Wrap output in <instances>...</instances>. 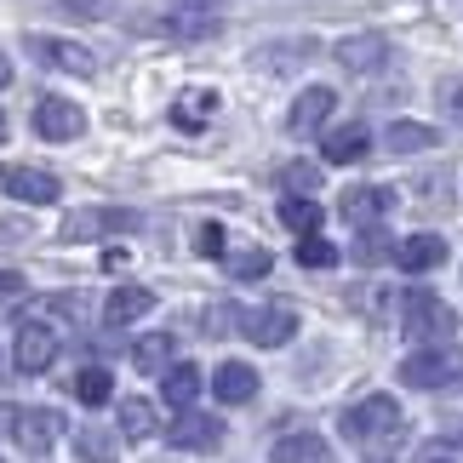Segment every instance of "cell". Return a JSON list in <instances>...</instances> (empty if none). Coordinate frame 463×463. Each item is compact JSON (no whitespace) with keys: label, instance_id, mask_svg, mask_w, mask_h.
Wrapping results in <instances>:
<instances>
[{"label":"cell","instance_id":"6da1fadb","mask_svg":"<svg viewBox=\"0 0 463 463\" xmlns=\"http://www.w3.org/2000/svg\"><path fill=\"white\" fill-rule=\"evenodd\" d=\"M401 430H406V418L389 395H366L361 406L344 412V435L354 447H389V440H401Z\"/></svg>","mask_w":463,"mask_h":463},{"label":"cell","instance_id":"7a4b0ae2","mask_svg":"<svg viewBox=\"0 0 463 463\" xmlns=\"http://www.w3.org/2000/svg\"><path fill=\"white\" fill-rule=\"evenodd\" d=\"M401 332L412 337V344L440 349V344H447V337L458 332V315L440 304L435 292H423V287H418V292H406V298H401Z\"/></svg>","mask_w":463,"mask_h":463},{"label":"cell","instance_id":"3957f363","mask_svg":"<svg viewBox=\"0 0 463 463\" xmlns=\"http://www.w3.org/2000/svg\"><path fill=\"white\" fill-rule=\"evenodd\" d=\"M241 332L252 337V344H263V349H280V344H292V337H298V309H292V304L246 309V315H241Z\"/></svg>","mask_w":463,"mask_h":463},{"label":"cell","instance_id":"277c9868","mask_svg":"<svg viewBox=\"0 0 463 463\" xmlns=\"http://www.w3.org/2000/svg\"><path fill=\"white\" fill-rule=\"evenodd\" d=\"M63 430H69L63 412H52V406H29V412H12V435H17V447H24V452H52Z\"/></svg>","mask_w":463,"mask_h":463},{"label":"cell","instance_id":"5b68a950","mask_svg":"<svg viewBox=\"0 0 463 463\" xmlns=\"http://www.w3.org/2000/svg\"><path fill=\"white\" fill-rule=\"evenodd\" d=\"M29 58H41L46 69H63V75H98V58L75 41H58V34H29Z\"/></svg>","mask_w":463,"mask_h":463},{"label":"cell","instance_id":"8992f818","mask_svg":"<svg viewBox=\"0 0 463 463\" xmlns=\"http://www.w3.org/2000/svg\"><path fill=\"white\" fill-rule=\"evenodd\" d=\"M452 378H458L452 349H423V354H406L401 361V383H412V389H447Z\"/></svg>","mask_w":463,"mask_h":463},{"label":"cell","instance_id":"52a82bcc","mask_svg":"<svg viewBox=\"0 0 463 463\" xmlns=\"http://www.w3.org/2000/svg\"><path fill=\"white\" fill-rule=\"evenodd\" d=\"M12 361H17V372H46L52 361H58V332H52V326H41V320H29V326H17Z\"/></svg>","mask_w":463,"mask_h":463},{"label":"cell","instance_id":"ba28073f","mask_svg":"<svg viewBox=\"0 0 463 463\" xmlns=\"http://www.w3.org/2000/svg\"><path fill=\"white\" fill-rule=\"evenodd\" d=\"M137 218L127 206H86L75 218L63 223V241H98V235H120V229H132Z\"/></svg>","mask_w":463,"mask_h":463},{"label":"cell","instance_id":"9c48e42d","mask_svg":"<svg viewBox=\"0 0 463 463\" xmlns=\"http://www.w3.org/2000/svg\"><path fill=\"white\" fill-rule=\"evenodd\" d=\"M34 132L52 137V144H69V137L86 132V115L69 98H41V103H34Z\"/></svg>","mask_w":463,"mask_h":463},{"label":"cell","instance_id":"30bf717a","mask_svg":"<svg viewBox=\"0 0 463 463\" xmlns=\"http://www.w3.org/2000/svg\"><path fill=\"white\" fill-rule=\"evenodd\" d=\"M0 189H6L12 201H29V206H52L63 194L58 177L41 172V166H6V172H0Z\"/></svg>","mask_w":463,"mask_h":463},{"label":"cell","instance_id":"8fae6325","mask_svg":"<svg viewBox=\"0 0 463 463\" xmlns=\"http://www.w3.org/2000/svg\"><path fill=\"white\" fill-rule=\"evenodd\" d=\"M218 440H223V423L212 412H184L166 430V447H177V452H212Z\"/></svg>","mask_w":463,"mask_h":463},{"label":"cell","instance_id":"7c38bea8","mask_svg":"<svg viewBox=\"0 0 463 463\" xmlns=\"http://www.w3.org/2000/svg\"><path fill=\"white\" fill-rule=\"evenodd\" d=\"M332 109H337L332 86H309V92L292 103V115H287V132H292V137H309V132H320V127H326V115H332Z\"/></svg>","mask_w":463,"mask_h":463},{"label":"cell","instance_id":"4fadbf2b","mask_svg":"<svg viewBox=\"0 0 463 463\" xmlns=\"http://www.w3.org/2000/svg\"><path fill=\"white\" fill-rule=\"evenodd\" d=\"M372 149V132L361 127V120H349V127H332L326 137H320V155L332 160V166H354V160H366Z\"/></svg>","mask_w":463,"mask_h":463},{"label":"cell","instance_id":"5bb4252c","mask_svg":"<svg viewBox=\"0 0 463 463\" xmlns=\"http://www.w3.org/2000/svg\"><path fill=\"white\" fill-rule=\"evenodd\" d=\"M337 63L354 69V75H372V69L389 63V41L383 34H349V41H337Z\"/></svg>","mask_w":463,"mask_h":463},{"label":"cell","instance_id":"9a60e30c","mask_svg":"<svg viewBox=\"0 0 463 463\" xmlns=\"http://www.w3.org/2000/svg\"><path fill=\"white\" fill-rule=\"evenodd\" d=\"M395 263L406 275H430L435 263H447V241H440V235H406L395 246Z\"/></svg>","mask_w":463,"mask_h":463},{"label":"cell","instance_id":"2e32d148","mask_svg":"<svg viewBox=\"0 0 463 463\" xmlns=\"http://www.w3.org/2000/svg\"><path fill=\"white\" fill-rule=\"evenodd\" d=\"M389 206H395V189H349L344 194V218L349 223H361V229H378V218H383V212Z\"/></svg>","mask_w":463,"mask_h":463},{"label":"cell","instance_id":"e0dca14e","mask_svg":"<svg viewBox=\"0 0 463 463\" xmlns=\"http://www.w3.org/2000/svg\"><path fill=\"white\" fill-rule=\"evenodd\" d=\"M212 115H218V92H206V86H189V92H177V103H172V120L184 132L212 127Z\"/></svg>","mask_w":463,"mask_h":463},{"label":"cell","instance_id":"ac0fdd59","mask_svg":"<svg viewBox=\"0 0 463 463\" xmlns=\"http://www.w3.org/2000/svg\"><path fill=\"white\" fill-rule=\"evenodd\" d=\"M149 309H155L149 287H120V292H109V304H103V320H109V326H127V320L149 315Z\"/></svg>","mask_w":463,"mask_h":463},{"label":"cell","instance_id":"d6986e66","mask_svg":"<svg viewBox=\"0 0 463 463\" xmlns=\"http://www.w3.org/2000/svg\"><path fill=\"white\" fill-rule=\"evenodd\" d=\"M212 389H218V401L241 406V401H252V395H258V372H252V366H241V361H229V366H218Z\"/></svg>","mask_w":463,"mask_h":463},{"label":"cell","instance_id":"ffe728a7","mask_svg":"<svg viewBox=\"0 0 463 463\" xmlns=\"http://www.w3.org/2000/svg\"><path fill=\"white\" fill-rule=\"evenodd\" d=\"M160 395H166V406H177V412H189L194 395H201V366H166L160 372Z\"/></svg>","mask_w":463,"mask_h":463},{"label":"cell","instance_id":"44dd1931","mask_svg":"<svg viewBox=\"0 0 463 463\" xmlns=\"http://www.w3.org/2000/svg\"><path fill=\"white\" fill-rule=\"evenodd\" d=\"M275 463H332V447L320 435H287V440H275Z\"/></svg>","mask_w":463,"mask_h":463},{"label":"cell","instance_id":"7402d4cb","mask_svg":"<svg viewBox=\"0 0 463 463\" xmlns=\"http://www.w3.org/2000/svg\"><path fill=\"white\" fill-rule=\"evenodd\" d=\"M155 430H160V418H155L149 401H137V395L120 401V435H127V440H149Z\"/></svg>","mask_w":463,"mask_h":463},{"label":"cell","instance_id":"603a6c76","mask_svg":"<svg viewBox=\"0 0 463 463\" xmlns=\"http://www.w3.org/2000/svg\"><path fill=\"white\" fill-rule=\"evenodd\" d=\"M69 389H75L80 406H103V401L115 395V378H109V366H86V372H75V383H69Z\"/></svg>","mask_w":463,"mask_h":463},{"label":"cell","instance_id":"cb8c5ba5","mask_svg":"<svg viewBox=\"0 0 463 463\" xmlns=\"http://www.w3.org/2000/svg\"><path fill=\"white\" fill-rule=\"evenodd\" d=\"M435 127H418V120H395V127H389V149L395 155H418V149H435Z\"/></svg>","mask_w":463,"mask_h":463},{"label":"cell","instance_id":"d4e9b609","mask_svg":"<svg viewBox=\"0 0 463 463\" xmlns=\"http://www.w3.org/2000/svg\"><path fill=\"white\" fill-rule=\"evenodd\" d=\"M132 366H137V372H166V366H172V337H166V332L137 337V344H132Z\"/></svg>","mask_w":463,"mask_h":463},{"label":"cell","instance_id":"484cf974","mask_svg":"<svg viewBox=\"0 0 463 463\" xmlns=\"http://www.w3.org/2000/svg\"><path fill=\"white\" fill-rule=\"evenodd\" d=\"M75 452L86 463H115L120 458V435H109V430H80L75 435Z\"/></svg>","mask_w":463,"mask_h":463},{"label":"cell","instance_id":"4316f807","mask_svg":"<svg viewBox=\"0 0 463 463\" xmlns=\"http://www.w3.org/2000/svg\"><path fill=\"white\" fill-rule=\"evenodd\" d=\"M280 223H287L292 235H320V206L304 201V194H292V201H280Z\"/></svg>","mask_w":463,"mask_h":463},{"label":"cell","instance_id":"83f0119b","mask_svg":"<svg viewBox=\"0 0 463 463\" xmlns=\"http://www.w3.org/2000/svg\"><path fill=\"white\" fill-rule=\"evenodd\" d=\"M218 6H184V12H172V34H218Z\"/></svg>","mask_w":463,"mask_h":463},{"label":"cell","instance_id":"f1b7e54d","mask_svg":"<svg viewBox=\"0 0 463 463\" xmlns=\"http://www.w3.org/2000/svg\"><path fill=\"white\" fill-rule=\"evenodd\" d=\"M269 252H263V246H246V252H229V275H235V280H263V275H269Z\"/></svg>","mask_w":463,"mask_h":463},{"label":"cell","instance_id":"f546056e","mask_svg":"<svg viewBox=\"0 0 463 463\" xmlns=\"http://www.w3.org/2000/svg\"><path fill=\"white\" fill-rule=\"evenodd\" d=\"M298 263H304V269H332V263H337V246L326 235H298Z\"/></svg>","mask_w":463,"mask_h":463},{"label":"cell","instance_id":"4dcf8cb0","mask_svg":"<svg viewBox=\"0 0 463 463\" xmlns=\"http://www.w3.org/2000/svg\"><path fill=\"white\" fill-rule=\"evenodd\" d=\"M280 184H287V194H315L320 189V166L315 160H292V166H280Z\"/></svg>","mask_w":463,"mask_h":463},{"label":"cell","instance_id":"1f68e13d","mask_svg":"<svg viewBox=\"0 0 463 463\" xmlns=\"http://www.w3.org/2000/svg\"><path fill=\"white\" fill-rule=\"evenodd\" d=\"M440 109H447L452 127H463V75H447V80H440Z\"/></svg>","mask_w":463,"mask_h":463},{"label":"cell","instance_id":"d6a6232c","mask_svg":"<svg viewBox=\"0 0 463 463\" xmlns=\"http://www.w3.org/2000/svg\"><path fill=\"white\" fill-rule=\"evenodd\" d=\"M354 258H361V263H378V258H395V246H389L383 229H366L361 246H354Z\"/></svg>","mask_w":463,"mask_h":463},{"label":"cell","instance_id":"836d02e7","mask_svg":"<svg viewBox=\"0 0 463 463\" xmlns=\"http://www.w3.org/2000/svg\"><path fill=\"white\" fill-rule=\"evenodd\" d=\"M194 252H201V258H223V229L201 223V229H194Z\"/></svg>","mask_w":463,"mask_h":463},{"label":"cell","instance_id":"e575fe53","mask_svg":"<svg viewBox=\"0 0 463 463\" xmlns=\"http://www.w3.org/2000/svg\"><path fill=\"white\" fill-rule=\"evenodd\" d=\"M63 12H75V17H109L115 0H63Z\"/></svg>","mask_w":463,"mask_h":463},{"label":"cell","instance_id":"d590c367","mask_svg":"<svg viewBox=\"0 0 463 463\" xmlns=\"http://www.w3.org/2000/svg\"><path fill=\"white\" fill-rule=\"evenodd\" d=\"M17 298H24V275H12V269H6V275H0V309H12Z\"/></svg>","mask_w":463,"mask_h":463},{"label":"cell","instance_id":"8d00e7d4","mask_svg":"<svg viewBox=\"0 0 463 463\" xmlns=\"http://www.w3.org/2000/svg\"><path fill=\"white\" fill-rule=\"evenodd\" d=\"M0 86H12V58L0 52Z\"/></svg>","mask_w":463,"mask_h":463},{"label":"cell","instance_id":"74e56055","mask_svg":"<svg viewBox=\"0 0 463 463\" xmlns=\"http://www.w3.org/2000/svg\"><path fill=\"white\" fill-rule=\"evenodd\" d=\"M447 435H452V440H463V423H452V430H447Z\"/></svg>","mask_w":463,"mask_h":463},{"label":"cell","instance_id":"f35d334b","mask_svg":"<svg viewBox=\"0 0 463 463\" xmlns=\"http://www.w3.org/2000/svg\"><path fill=\"white\" fill-rule=\"evenodd\" d=\"M0 132H6V120H0Z\"/></svg>","mask_w":463,"mask_h":463}]
</instances>
